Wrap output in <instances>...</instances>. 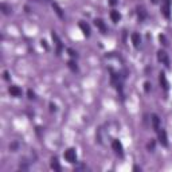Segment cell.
I'll return each mask as SVG.
<instances>
[{
    "label": "cell",
    "instance_id": "obj_1",
    "mask_svg": "<svg viewBox=\"0 0 172 172\" xmlns=\"http://www.w3.org/2000/svg\"><path fill=\"white\" fill-rule=\"evenodd\" d=\"M161 14L165 19L171 18V0H161Z\"/></svg>",
    "mask_w": 172,
    "mask_h": 172
},
{
    "label": "cell",
    "instance_id": "obj_2",
    "mask_svg": "<svg viewBox=\"0 0 172 172\" xmlns=\"http://www.w3.org/2000/svg\"><path fill=\"white\" fill-rule=\"evenodd\" d=\"M63 157H65V160L67 161V163L73 164L77 161V153H75V149H73V148H69L67 151H65V153H63Z\"/></svg>",
    "mask_w": 172,
    "mask_h": 172
},
{
    "label": "cell",
    "instance_id": "obj_3",
    "mask_svg": "<svg viewBox=\"0 0 172 172\" xmlns=\"http://www.w3.org/2000/svg\"><path fill=\"white\" fill-rule=\"evenodd\" d=\"M112 148H113V151L116 152L117 156H120V157L124 156V148H123V144H121L120 140H113V141H112Z\"/></svg>",
    "mask_w": 172,
    "mask_h": 172
},
{
    "label": "cell",
    "instance_id": "obj_4",
    "mask_svg": "<svg viewBox=\"0 0 172 172\" xmlns=\"http://www.w3.org/2000/svg\"><path fill=\"white\" fill-rule=\"evenodd\" d=\"M157 59H159V62H161L165 67H169V58H168V54L165 53V51H161V50H160L159 53H157Z\"/></svg>",
    "mask_w": 172,
    "mask_h": 172
},
{
    "label": "cell",
    "instance_id": "obj_5",
    "mask_svg": "<svg viewBox=\"0 0 172 172\" xmlns=\"http://www.w3.org/2000/svg\"><path fill=\"white\" fill-rule=\"evenodd\" d=\"M157 133H159V141L161 145H164V147H167L168 145V137H167V132L164 131L163 128H160L159 131H157Z\"/></svg>",
    "mask_w": 172,
    "mask_h": 172
},
{
    "label": "cell",
    "instance_id": "obj_6",
    "mask_svg": "<svg viewBox=\"0 0 172 172\" xmlns=\"http://www.w3.org/2000/svg\"><path fill=\"white\" fill-rule=\"evenodd\" d=\"M51 37H53V41L55 42V46H57V54L59 55L61 54V51H62V42H61V39H59V37L57 35V33L55 31H53V34H51Z\"/></svg>",
    "mask_w": 172,
    "mask_h": 172
},
{
    "label": "cell",
    "instance_id": "obj_7",
    "mask_svg": "<svg viewBox=\"0 0 172 172\" xmlns=\"http://www.w3.org/2000/svg\"><path fill=\"white\" fill-rule=\"evenodd\" d=\"M79 28L82 30V33L85 37H90V26L85 23V22H79Z\"/></svg>",
    "mask_w": 172,
    "mask_h": 172
},
{
    "label": "cell",
    "instance_id": "obj_8",
    "mask_svg": "<svg viewBox=\"0 0 172 172\" xmlns=\"http://www.w3.org/2000/svg\"><path fill=\"white\" fill-rule=\"evenodd\" d=\"M94 24L98 27L100 31H101L102 34H106V33H108V27L105 26L104 20H101V19H95V20H94Z\"/></svg>",
    "mask_w": 172,
    "mask_h": 172
},
{
    "label": "cell",
    "instance_id": "obj_9",
    "mask_svg": "<svg viewBox=\"0 0 172 172\" xmlns=\"http://www.w3.org/2000/svg\"><path fill=\"white\" fill-rule=\"evenodd\" d=\"M159 81H160V85H161V87H163L164 90L167 91L168 90V81H167V77H165V74L164 73H160L159 74Z\"/></svg>",
    "mask_w": 172,
    "mask_h": 172
},
{
    "label": "cell",
    "instance_id": "obj_10",
    "mask_svg": "<svg viewBox=\"0 0 172 172\" xmlns=\"http://www.w3.org/2000/svg\"><path fill=\"white\" fill-rule=\"evenodd\" d=\"M8 91H9V94L12 95V97H20L22 95V90L18 87V86H9Z\"/></svg>",
    "mask_w": 172,
    "mask_h": 172
},
{
    "label": "cell",
    "instance_id": "obj_11",
    "mask_svg": "<svg viewBox=\"0 0 172 172\" xmlns=\"http://www.w3.org/2000/svg\"><path fill=\"white\" fill-rule=\"evenodd\" d=\"M132 42H133V46H135V49H139L140 47V43H141V38L137 33H133L132 34Z\"/></svg>",
    "mask_w": 172,
    "mask_h": 172
},
{
    "label": "cell",
    "instance_id": "obj_12",
    "mask_svg": "<svg viewBox=\"0 0 172 172\" xmlns=\"http://www.w3.org/2000/svg\"><path fill=\"white\" fill-rule=\"evenodd\" d=\"M152 127H153V129H155L156 132L160 129V119L159 116H152Z\"/></svg>",
    "mask_w": 172,
    "mask_h": 172
},
{
    "label": "cell",
    "instance_id": "obj_13",
    "mask_svg": "<svg viewBox=\"0 0 172 172\" xmlns=\"http://www.w3.org/2000/svg\"><path fill=\"white\" fill-rule=\"evenodd\" d=\"M110 19L114 23H117V22H120V19H121V14L119 12V11H116V9H113L110 12Z\"/></svg>",
    "mask_w": 172,
    "mask_h": 172
},
{
    "label": "cell",
    "instance_id": "obj_14",
    "mask_svg": "<svg viewBox=\"0 0 172 172\" xmlns=\"http://www.w3.org/2000/svg\"><path fill=\"white\" fill-rule=\"evenodd\" d=\"M51 168H53L54 171H61V165L58 163L57 157H53V159H51Z\"/></svg>",
    "mask_w": 172,
    "mask_h": 172
},
{
    "label": "cell",
    "instance_id": "obj_15",
    "mask_svg": "<svg viewBox=\"0 0 172 172\" xmlns=\"http://www.w3.org/2000/svg\"><path fill=\"white\" fill-rule=\"evenodd\" d=\"M53 8H54V11L57 12V15H58V16L61 18V19H63V12H62V8H61V7H59V5L57 4V3H53Z\"/></svg>",
    "mask_w": 172,
    "mask_h": 172
},
{
    "label": "cell",
    "instance_id": "obj_16",
    "mask_svg": "<svg viewBox=\"0 0 172 172\" xmlns=\"http://www.w3.org/2000/svg\"><path fill=\"white\" fill-rule=\"evenodd\" d=\"M1 9H3V14H5V15H8V14L12 11V8H11V7H8L5 3H3V4H1Z\"/></svg>",
    "mask_w": 172,
    "mask_h": 172
},
{
    "label": "cell",
    "instance_id": "obj_17",
    "mask_svg": "<svg viewBox=\"0 0 172 172\" xmlns=\"http://www.w3.org/2000/svg\"><path fill=\"white\" fill-rule=\"evenodd\" d=\"M145 16H147L145 11H144L143 8H139V18H140V20H143V19H144Z\"/></svg>",
    "mask_w": 172,
    "mask_h": 172
},
{
    "label": "cell",
    "instance_id": "obj_18",
    "mask_svg": "<svg viewBox=\"0 0 172 172\" xmlns=\"http://www.w3.org/2000/svg\"><path fill=\"white\" fill-rule=\"evenodd\" d=\"M69 67L73 70V71H77V70H78V67H77V65H75V62H74V61L69 62Z\"/></svg>",
    "mask_w": 172,
    "mask_h": 172
},
{
    "label": "cell",
    "instance_id": "obj_19",
    "mask_svg": "<svg viewBox=\"0 0 172 172\" xmlns=\"http://www.w3.org/2000/svg\"><path fill=\"white\" fill-rule=\"evenodd\" d=\"M144 90H145V93H149V90H151V83L149 82L144 83Z\"/></svg>",
    "mask_w": 172,
    "mask_h": 172
},
{
    "label": "cell",
    "instance_id": "obj_20",
    "mask_svg": "<svg viewBox=\"0 0 172 172\" xmlns=\"http://www.w3.org/2000/svg\"><path fill=\"white\" fill-rule=\"evenodd\" d=\"M16 148H18V143H12L11 145H9V149H11L12 152L16 151Z\"/></svg>",
    "mask_w": 172,
    "mask_h": 172
},
{
    "label": "cell",
    "instance_id": "obj_21",
    "mask_svg": "<svg viewBox=\"0 0 172 172\" xmlns=\"http://www.w3.org/2000/svg\"><path fill=\"white\" fill-rule=\"evenodd\" d=\"M160 42H163V45L164 46H167L168 45V43H167V41H165V37H164V35H160Z\"/></svg>",
    "mask_w": 172,
    "mask_h": 172
},
{
    "label": "cell",
    "instance_id": "obj_22",
    "mask_svg": "<svg viewBox=\"0 0 172 172\" xmlns=\"http://www.w3.org/2000/svg\"><path fill=\"white\" fill-rule=\"evenodd\" d=\"M28 98H30V100L35 98V94H34V93H33V91H31V90H28Z\"/></svg>",
    "mask_w": 172,
    "mask_h": 172
},
{
    "label": "cell",
    "instance_id": "obj_23",
    "mask_svg": "<svg viewBox=\"0 0 172 172\" xmlns=\"http://www.w3.org/2000/svg\"><path fill=\"white\" fill-rule=\"evenodd\" d=\"M117 3H119V0H109V4L110 5H116Z\"/></svg>",
    "mask_w": 172,
    "mask_h": 172
},
{
    "label": "cell",
    "instance_id": "obj_24",
    "mask_svg": "<svg viewBox=\"0 0 172 172\" xmlns=\"http://www.w3.org/2000/svg\"><path fill=\"white\" fill-rule=\"evenodd\" d=\"M67 51H69V53H70V55H71V57H77V53H74V51H73V50H71V49H69V50H67Z\"/></svg>",
    "mask_w": 172,
    "mask_h": 172
},
{
    "label": "cell",
    "instance_id": "obj_25",
    "mask_svg": "<svg viewBox=\"0 0 172 172\" xmlns=\"http://www.w3.org/2000/svg\"><path fill=\"white\" fill-rule=\"evenodd\" d=\"M50 108H51V112L57 110V108H55V105H54V104H50Z\"/></svg>",
    "mask_w": 172,
    "mask_h": 172
},
{
    "label": "cell",
    "instance_id": "obj_26",
    "mask_svg": "<svg viewBox=\"0 0 172 172\" xmlns=\"http://www.w3.org/2000/svg\"><path fill=\"white\" fill-rule=\"evenodd\" d=\"M4 78H5V79H9V77H8V73H7V71H4Z\"/></svg>",
    "mask_w": 172,
    "mask_h": 172
},
{
    "label": "cell",
    "instance_id": "obj_27",
    "mask_svg": "<svg viewBox=\"0 0 172 172\" xmlns=\"http://www.w3.org/2000/svg\"><path fill=\"white\" fill-rule=\"evenodd\" d=\"M152 1V4H156V3H157V0H151Z\"/></svg>",
    "mask_w": 172,
    "mask_h": 172
}]
</instances>
